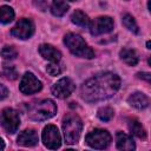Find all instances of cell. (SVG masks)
Returning <instances> with one entry per match:
<instances>
[{"label": "cell", "mask_w": 151, "mask_h": 151, "mask_svg": "<svg viewBox=\"0 0 151 151\" xmlns=\"http://www.w3.org/2000/svg\"><path fill=\"white\" fill-rule=\"evenodd\" d=\"M120 86V79L117 74L105 72L86 80L80 90L81 98L85 101L94 103L112 97Z\"/></svg>", "instance_id": "cell-1"}, {"label": "cell", "mask_w": 151, "mask_h": 151, "mask_svg": "<svg viewBox=\"0 0 151 151\" xmlns=\"http://www.w3.org/2000/svg\"><path fill=\"white\" fill-rule=\"evenodd\" d=\"M64 42L67 46V48L77 57H81L86 59H92L94 57V52L92 51V48L88 47L85 40L76 33L66 34L64 38Z\"/></svg>", "instance_id": "cell-2"}, {"label": "cell", "mask_w": 151, "mask_h": 151, "mask_svg": "<svg viewBox=\"0 0 151 151\" xmlns=\"http://www.w3.org/2000/svg\"><path fill=\"white\" fill-rule=\"evenodd\" d=\"M83 130V122L76 114H67L63 119V131L65 142L67 144H74L78 142Z\"/></svg>", "instance_id": "cell-3"}, {"label": "cell", "mask_w": 151, "mask_h": 151, "mask_svg": "<svg viewBox=\"0 0 151 151\" xmlns=\"http://www.w3.org/2000/svg\"><path fill=\"white\" fill-rule=\"evenodd\" d=\"M55 112H57V106L54 101L51 99H45L40 103H37L29 109L28 117L32 120L40 122V120H45V119L53 117Z\"/></svg>", "instance_id": "cell-4"}, {"label": "cell", "mask_w": 151, "mask_h": 151, "mask_svg": "<svg viewBox=\"0 0 151 151\" xmlns=\"http://www.w3.org/2000/svg\"><path fill=\"white\" fill-rule=\"evenodd\" d=\"M85 142L87 143L88 146L93 147V149H106L110 143H111V134L106 131V130H93L91 131L86 138Z\"/></svg>", "instance_id": "cell-5"}, {"label": "cell", "mask_w": 151, "mask_h": 151, "mask_svg": "<svg viewBox=\"0 0 151 151\" xmlns=\"http://www.w3.org/2000/svg\"><path fill=\"white\" fill-rule=\"evenodd\" d=\"M0 123L8 133H14L20 125V117L15 110L5 109L0 114Z\"/></svg>", "instance_id": "cell-6"}, {"label": "cell", "mask_w": 151, "mask_h": 151, "mask_svg": "<svg viewBox=\"0 0 151 151\" xmlns=\"http://www.w3.org/2000/svg\"><path fill=\"white\" fill-rule=\"evenodd\" d=\"M42 142L44 145L51 150H55L61 145L60 133L58 127L54 125H47L42 131Z\"/></svg>", "instance_id": "cell-7"}, {"label": "cell", "mask_w": 151, "mask_h": 151, "mask_svg": "<svg viewBox=\"0 0 151 151\" xmlns=\"http://www.w3.org/2000/svg\"><path fill=\"white\" fill-rule=\"evenodd\" d=\"M42 87L41 81L38 80V78H35V76L31 72H26L20 81L19 88L24 94H32L35 93L38 91H40Z\"/></svg>", "instance_id": "cell-8"}, {"label": "cell", "mask_w": 151, "mask_h": 151, "mask_svg": "<svg viewBox=\"0 0 151 151\" xmlns=\"http://www.w3.org/2000/svg\"><path fill=\"white\" fill-rule=\"evenodd\" d=\"M88 25H90V32L92 35L109 33L113 29V20L110 17H99Z\"/></svg>", "instance_id": "cell-9"}, {"label": "cell", "mask_w": 151, "mask_h": 151, "mask_svg": "<svg viewBox=\"0 0 151 151\" xmlns=\"http://www.w3.org/2000/svg\"><path fill=\"white\" fill-rule=\"evenodd\" d=\"M33 32H34V25L29 19L26 18L19 20L11 31L12 35L19 39H28L33 34Z\"/></svg>", "instance_id": "cell-10"}, {"label": "cell", "mask_w": 151, "mask_h": 151, "mask_svg": "<svg viewBox=\"0 0 151 151\" xmlns=\"http://www.w3.org/2000/svg\"><path fill=\"white\" fill-rule=\"evenodd\" d=\"M74 83L70 78H61L52 86V93L60 99L68 97L74 91Z\"/></svg>", "instance_id": "cell-11"}, {"label": "cell", "mask_w": 151, "mask_h": 151, "mask_svg": "<svg viewBox=\"0 0 151 151\" xmlns=\"http://www.w3.org/2000/svg\"><path fill=\"white\" fill-rule=\"evenodd\" d=\"M39 53L41 54L42 58H45V59H47L50 61H53V63L59 61L60 58H61L60 52L55 47H53L52 45H48V44L41 45L39 47Z\"/></svg>", "instance_id": "cell-12"}, {"label": "cell", "mask_w": 151, "mask_h": 151, "mask_svg": "<svg viewBox=\"0 0 151 151\" xmlns=\"http://www.w3.org/2000/svg\"><path fill=\"white\" fill-rule=\"evenodd\" d=\"M38 143V134L34 130H25L18 136V144L22 146H34Z\"/></svg>", "instance_id": "cell-13"}, {"label": "cell", "mask_w": 151, "mask_h": 151, "mask_svg": "<svg viewBox=\"0 0 151 151\" xmlns=\"http://www.w3.org/2000/svg\"><path fill=\"white\" fill-rule=\"evenodd\" d=\"M116 143H117V147L119 150L131 151V150H134V147H136L132 138L129 134L120 132V131H118L116 134Z\"/></svg>", "instance_id": "cell-14"}, {"label": "cell", "mask_w": 151, "mask_h": 151, "mask_svg": "<svg viewBox=\"0 0 151 151\" xmlns=\"http://www.w3.org/2000/svg\"><path fill=\"white\" fill-rule=\"evenodd\" d=\"M129 104L138 110H143L145 107L149 106V99L144 94V93H140V92H136V93H132L129 99H127Z\"/></svg>", "instance_id": "cell-15"}, {"label": "cell", "mask_w": 151, "mask_h": 151, "mask_svg": "<svg viewBox=\"0 0 151 151\" xmlns=\"http://www.w3.org/2000/svg\"><path fill=\"white\" fill-rule=\"evenodd\" d=\"M119 55H120L122 60H123L125 64L130 65V66H134V65H137V63H138V55H137V53H136L134 50H131V48H123V50H120Z\"/></svg>", "instance_id": "cell-16"}, {"label": "cell", "mask_w": 151, "mask_h": 151, "mask_svg": "<svg viewBox=\"0 0 151 151\" xmlns=\"http://www.w3.org/2000/svg\"><path fill=\"white\" fill-rule=\"evenodd\" d=\"M68 9V5L66 0H53L51 6V12L55 17H63Z\"/></svg>", "instance_id": "cell-17"}, {"label": "cell", "mask_w": 151, "mask_h": 151, "mask_svg": "<svg viewBox=\"0 0 151 151\" xmlns=\"http://www.w3.org/2000/svg\"><path fill=\"white\" fill-rule=\"evenodd\" d=\"M71 20L73 24L78 25V26H81V27H85V26H88L90 24V20H88V17L81 12V11H76L73 12V14L71 15Z\"/></svg>", "instance_id": "cell-18"}, {"label": "cell", "mask_w": 151, "mask_h": 151, "mask_svg": "<svg viewBox=\"0 0 151 151\" xmlns=\"http://www.w3.org/2000/svg\"><path fill=\"white\" fill-rule=\"evenodd\" d=\"M129 130L131 131L132 134L137 136L138 138L144 139V138L146 137L145 130H144V127L142 126V124H140L138 120H134V119H133V120H130V122H129Z\"/></svg>", "instance_id": "cell-19"}, {"label": "cell", "mask_w": 151, "mask_h": 151, "mask_svg": "<svg viewBox=\"0 0 151 151\" xmlns=\"http://www.w3.org/2000/svg\"><path fill=\"white\" fill-rule=\"evenodd\" d=\"M14 19V11L9 6H1L0 7V22L1 24H9Z\"/></svg>", "instance_id": "cell-20"}, {"label": "cell", "mask_w": 151, "mask_h": 151, "mask_svg": "<svg viewBox=\"0 0 151 151\" xmlns=\"http://www.w3.org/2000/svg\"><path fill=\"white\" fill-rule=\"evenodd\" d=\"M123 25L131 32L133 33H138V26H137V22L134 20V18L130 14H125L123 17Z\"/></svg>", "instance_id": "cell-21"}, {"label": "cell", "mask_w": 151, "mask_h": 151, "mask_svg": "<svg viewBox=\"0 0 151 151\" xmlns=\"http://www.w3.org/2000/svg\"><path fill=\"white\" fill-rule=\"evenodd\" d=\"M0 54L4 59H7V60H12V59H15L17 55H18V51L13 47V46H5L1 51H0Z\"/></svg>", "instance_id": "cell-22"}, {"label": "cell", "mask_w": 151, "mask_h": 151, "mask_svg": "<svg viewBox=\"0 0 151 151\" xmlns=\"http://www.w3.org/2000/svg\"><path fill=\"white\" fill-rule=\"evenodd\" d=\"M98 118L103 122H109L112 119L113 117V110L111 107H101L98 110V113H97Z\"/></svg>", "instance_id": "cell-23"}, {"label": "cell", "mask_w": 151, "mask_h": 151, "mask_svg": "<svg viewBox=\"0 0 151 151\" xmlns=\"http://www.w3.org/2000/svg\"><path fill=\"white\" fill-rule=\"evenodd\" d=\"M2 74L7 79H9V80H14L18 77V72H17V70L13 66H5L4 67V71H2Z\"/></svg>", "instance_id": "cell-24"}, {"label": "cell", "mask_w": 151, "mask_h": 151, "mask_svg": "<svg viewBox=\"0 0 151 151\" xmlns=\"http://www.w3.org/2000/svg\"><path fill=\"white\" fill-rule=\"evenodd\" d=\"M46 71H47V73H48L50 76H58V74H60V72H61L60 67H59L57 64H50V65H47Z\"/></svg>", "instance_id": "cell-25"}, {"label": "cell", "mask_w": 151, "mask_h": 151, "mask_svg": "<svg viewBox=\"0 0 151 151\" xmlns=\"http://www.w3.org/2000/svg\"><path fill=\"white\" fill-rule=\"evenodd\" d=\"M34 5H35V7H39L40 11H45L46 6H47L45 0H34Z\"/></svg>", "instance_id": "cell-26"}, {"label": "cell", "mask_w": 151, "mask_h": 151, "mask_svg": "<svg viewBox=\"0 0 151 151\" xmlns=\"http://www.w3.org/2000/svg\"><path fill=\"white\" fill-rule=\"evenodd\" d=\"M7 94H8V90H7V87L4 86L2 84H0V100L5 99V98L7 97Z\"/></svg>", "instance_id": "cell-27"}, {"label": "cell", "mask_w": 151, "mask_h": 151, "mask_svg": "<svg viewBox=\"0 0 151 151\" xmlns=\"http://www.w3.org/2000/svg\"><path fill=\"white\" fill-rule=\"evenodd\" d=\"M137 76H138L139 78L145 79L146 81H150V73H145V72H143V73H138Z\"/></svg>", "instance_id": "cell-28"}, {"label": "cell", "mask_w": 151, "mask_h": 151, "mask_svg": "<svg viewBox=\"0 0 151 151\" xmlns=\"http://www.w3.org/2000/svg\"><path fill=\"white\" fill-rule=\"evenodd\" d=\"M5 147V143H4V140L0 138V150H2Z\"/></svg>", "instance_id": "cell-29"}, {"label": "cell", "mask_w": 151, "mask_h": 151, "mask_svg": "<svg viewBox=\"0 0 151 151\" xmlns=\"http://www.w3.org/2000/svg\"><path fill=\"white\" fill-rule=\"evenodd\" d=\"M146 46H147V48H151V47H150V41L146 42Z\"/></svg>", "instance_id": "cell-30"}, {"label": "cell", "mask_w": 151, "mask_h": 151, "mask_svg": "<svg viewBox=\"0 0 151 151\" xmlns=\"http://www.w3.org/2000/svg\"><path fill=\"white\" fill-rule=\"evenodd\" d=\"M70 1H76V0H70Z\"/></svg>", "instance_id": "cell-31"}]
</instances>
